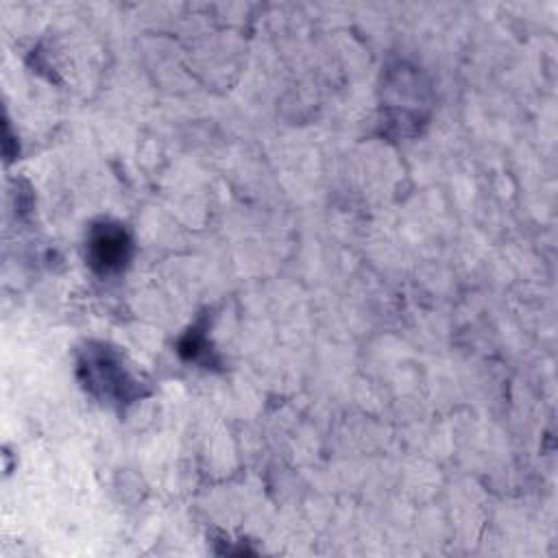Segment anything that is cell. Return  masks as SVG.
Returning <instances> with one entry per match:
<instances>
[{
	"instance_id": "6da1fadb",
	"label": "cell",
	"mask_w": 558,
	"mask_h": 558,
	"mask_svg": "<svg viewBox=\"0 0 558 558\" xmlns=\"http://www.w3.org/2000/svg\"><path fill=\"white\" fill-rule=\"evenodd\" d=\"M81 373H85V386L98 395L113 401H131L140 395L137 379L129 373V368L122 364L120 353L98 347L87 349L81 360Z\"/></svg>"
},
{
	"instance_id": "7a4b0ae2",
	"label": "cell",
	"mask_w": 558,
	"mask_h": 558,
	"mask_svg": "<svg viewBox=\"0 0 558 558\" xmlns=\"http://www.w3.org/2000/svg\"><path fill=\"white\" fill-rule=\"evenodd\" d=\"M89 266L100 275L120 272L131 259V238L118 222L94 225L87 240Z\"/></svg>"
}]
</instances>
